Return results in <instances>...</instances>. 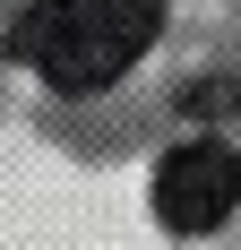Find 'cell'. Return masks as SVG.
Here are the masks:
<instances>
[{
	"label": "cell",
	"instance_id": "2",
	"mask_svg": "<svg viewBox=\"0 0 241 250\" xmlns=\"http://www.w3.org/2000/svg\"><path fill=\"white\" fill-rule=\"evenodd\" d=\"M241 207V155L224 138H181L155 164V225L164 233H216Z\"/></svg>",
	"mask_w": 241,
	"mask_h": 250
},
{
	"label": "cell",
	"instance_id": "1",
	"mask_svg": "<svg viewBox=\"0 0 241 250\" xmlns=\"http://www.w3.org/2000/svg\"><path fill=\"white\" fill-rule=\"evenodd\" d=\"M164 35V0H78L69 26L43 43V86L52 95H103L129 78Z\"/></svg>",
	"mask_w": 241,
	"mask_h": 250
}]
</instances>
